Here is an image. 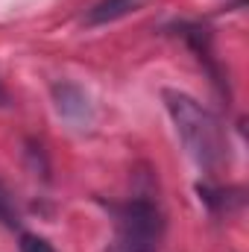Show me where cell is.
Returning a JSON list of instances; mask_svg holds the SVG:
<instances>
[{
  "label": "cell",
  "mask_w": 249,
  "mask_h": 252,
  "mask_svg": "<svg viewBox=\"0 0 249 252\" xmlns=\"http://www.w3.org/2000/svg\"><path fill=\"white\" fill-rule=\"evenodd\" d=\"M161 100L167 106V115L176 126L187 156L202 167V170H217L223 161H229V141L220 121L196 103L190 94L182 91H161Z\"/></svg>",
  "instance_id": "1"
},
{
  "label": "cell",
  "mask_w": 249,
  "mask_h": 252,
  "mask_svg": "<svg viewBox=\"0 0 249 252\" xmlns=\"http://www.w3.org/2000/svg\"><path fill=\"white\" fill-rule=\"evenodd\" d=\"M164 217L153 199H129L115 205V241L106 252H158Z\"/></svg>",
  "instance_id": "2"
},
{
  "label": "cell",
  "mask_w": 249,
  "mask_h": 252,
  "mask_svg": "<svg viewBox=\"0 0 249 252\" xmlns=\"http://www.w3.org/2000/svg\"><path fill=\"white\" fill-rule=\"evenodd\" d=\"M53 100H56L59 115L67 118V121L79 124V121L88 118V97H85L76 85H70V82H59V85H53Z\"/></svg>",
  "instance_id": "3"
},
{
  "label": "cell",
  "mask_w": 249,
  "mask_h": 252,
  "mask_svg": "<svg viewBox=\"0 0 249 252\" xmlns=\"http://www.w3.org/2000/svg\"><path fill=\"white\" fill-rule=\"evenodd\" d=\"M141 6V0H103V3H97L91 12H88V24L91 27H97V24H109V21H118V18H124L129 12H135Z\"/></svg>",
  "instance_id": "4"
},
{
  "label": "cell",
  "mask_w": 249,
  "mask_h": 252,
  "mask_svg": "<svg viewBox=\"0 0 249 252\" xmlns=\"http://www.w3.org/2000/svg\"><path fill=\"white\" fill-rule=\"evenodd\" d=\"M0 223L3 226H18V208L9 196V190L0 185Z\"/></svg>",
  "instance_id": "5"
},
{
  "label": "cell",
  "mask_w": 249,
  "mask_h": 252,
  "mask_svg": "<svg viewBox=\"0 0 249 252\" xmlns=\"http://www.w3.org/2000/svg\"><path fill=\"white\" fill-rule=\"evenodd\" d=\"M21 252H56V250H53V244H50V241H44V238H38V235L24 232V235H21Z\"/></svg>",
  "instance_id": "6"
},
{
  "label": "cell",
  "mask_w": 249,
  "mask_h": 252,
  "mask_svg": "<svg viewBox=\"0 0 249 252\" xmlns=\"http://www.w3.org/2000/svg\"><path fill=\"white\" fill-rule=\"evenodd\" d=\"M9 103V97H6V91H3V85H0V106H6Z\"/></svg>",
  "instance_id": "7"
}]
</instances>
